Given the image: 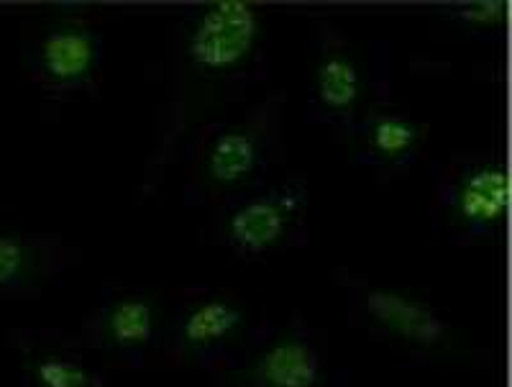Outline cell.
I'll return each instance as SVG.
<instances>
[{
  "label": "cell",
  "instance_id": "cell-1",
  "mask_svg": "<svg viewBox=\"0 0 512 387\" xmlns=\"http://www.w3.org/2000/svg\"><path fill=\"white\" fill-rule=\"evenodd\" d=\"M264 18L249 0H210L182 26L159 157H169L200 118L218 108L259 62Z\"/></svg>",
  "mask_w": 512,
  "mask_h": 387
},
{
  "label": "cell",
  "instance_id": "cell-2",
  "mask_svg": "<svg viewBox=\"0 0 512 387\" xmlns=\"http://www.w3.org/2000/svg\"><path fill=\"white\" fill-rule=\"evenodd\" d=\"M277 139V103H264L239 124L223 126L203 144L198 159V185L208 193L244 188L267 167Z\"/></svg>",
  "mask_w": 512,
  "mask_h": 387
},
{
  "label": "cell",
  "instance_id": "cell-3",
  "mask_svg": "<svg viewBox=\"0 0 512 387\" xmlns=\"http://www.w3.org/2000/svg\"><path fill=\"white\" fill-rule=\"evenodd\" d=\"M313 108L320 118L356 129L369 100V72L344 36L333 29L320 39L318 57H315L313 80Z\"/></svg>",
  "mask_w": 512,
  "mask_h": 387
},
{
  "label": "cell",
  "instance_id": "cell-4",
  "mask_svg": "<svg viewBox=\"0 0 512 387\" xmlns=\"http://www.w3.org/2000/svg\"><path fill=\"white\" fill-rule=\"evenodd\" d=\"M451 221L469 234L500 229L510 208V175L500 159H477L461 167L448 185Z\"/></svg>",
  "mask_w": 512,
  "mask_h": 387
},
{
  "label": "cell",
  "instance_id": "cell-5",
  "mask_svg": "<svg viewBox=\"0 0 512 387\" xmlns=\"http://www.w3.org/2000/svg\"><path fill=\"white\" fill-rule=\"evenodd\" d=\"M303 206L305 190L297 182L246 200L244 206L233 208L223 223L228 247L244 254H262L280 247L297 226Z\"/></svg>",
  "mask_w": 512,
  "mask_h": 387
},
{
  "label": "cell",
  "instance_id": "cell-6",
  "mask_svg": "<svg viewBox=\"0 0 512 387\" xmlns=\"http://www.w3.org/2000/svg\"><path fill=\"white\" fill-rule=\"evenodd\" d=\"M369 321L392 339L418 349H443L451 341V326L415 295L397 288H369L361 295Z\"/></svg>",
  "mask_w": 512,
  "mask_h": 387
},
{
  "label": "cell",
  "instance_id": "cell-7",
  "mask_svg": "<svg viewBox=\"0 0 512 387\" xmlns=\"http://www.w3.org/2000/svg\"><path fill=\"white\" fill-rule=\"evenodd\" d=\"M100 36L82 18H59L39 42V67L49 83L62 88L88 83L100 65Z\"/></svg>",
  "mask_w": 512,
  "mask_h": 387
},
{
  "label": "cell",
  "instance_id": "cell-8",
  "mask_svg": "<svg viewBox=\"0 0 512 387\" xmlns=\"http://www.w3.org/2000/svg\"><path fill=\"white\" fill-rule=\"evenodd\" d=\"M249 387H323L326 364L318 349L300 334H282L246 367Z\"/></svg>",
  "mask_w": 512,
  "mask_h": 387
},
{
  "label": "cell",
  "instance_id": "cell-9",
  "mask_svg": "<svg viewBox=\"0 0 512 387\" xmlns=\"http://www.w3.org/2000/svg\"><path fill=\"white\" fill-rule=\"evenodd\" d=\"M246 329V313L228 298H205L190 305L177 321V349L187 357L216 352Z\"/></svg>",
  "mask_w": 512,
  "mask_h": 387
},
{
  "label": "cell",
  "instance_id": "cell-10",
  "mask_svg": "<svg viewBox=\"0 0 512 387\" xmlns=\"http://www.w3.org/2000/svg\"><path fill=\"white\" fill-rule=\"evenodd\" d=\"M354 131L369 159L379 165H405L418 154L425 139L418 121L387 108H369Z\"/></svg>",
  "mask_w": 512,
  "mask_h": 387
},
{
  "label": "cell",
  "instance_id": "cell-11",
  "mask_svg": "<svg viewBox=\"0 0 512 387\" xmlns=\"http://www.w3.org/2000/svg\"><path fill=\"white\" fill-rule=\"evenodd\" d=\"M159 329V305L146 295H123L103 311L98 334L116 352H141Z\"/></svg>",
  "mask_w": 512,
  "mask_h": 387
},
{
  "label": "cell",
  "instance_id": "cell-12",
  "mask_svg": "<svg viewBox=\"0 0 512 387\" xmlns=\"http://www.w3.org/2000/svg\"><path fill=\"white\" fill-rule=\"evenodd\" d=\"M39 270V249L21 236L0 234V288L29 282Z\"/></svg>",
  "mask_w": 512,
  "mask_h": 387
},
{
  "label": "cell",
  "instance_id": "cell-13",
  "mask_svg": "<svg viewBox=\"0 0 512 387\" xmlns=\"http://www.w3.org/2000/svg\"><path fill=\"white\" fill-rule=\"evenodd\" d=\"M31 375L36 387H100L82 364L57 354H41L31 362Z\"/></svg>",
  "mask_w": 512,
  "mask_h": 387
},
{
  "label": "cell",
  "instance_id": "cell-14",
  "mask_svg": "<svg viewBox=\"0 0 512 387\" xmlns=\"http://www.w3.org/2000/svg\"><path fill=\"white\" fill-rule=\"evenodd\" d=\"M507 0H474L454 8V18L466 29L492 31L507 21Z\"/></svg>",
  "mask_w": 512,
  "mask_h": 387
}]
</instances>
